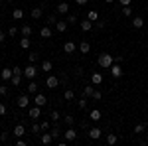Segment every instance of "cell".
Wrapping results in <instances>:
<instances>
[{
    "mask_svg": "<svg viewBox=\"0 0 148 146\" xmlns=\"http://www.w3.org/2000/svg\"><path fill=\"white\" fill-rule=\"evenodd\" d=\"M97 61H99L101 69H111V65L114 63V57H113V53H101Z\"/></svg>",
    "mask_w": 148,
    "mask_h": 146,
    "instance_id": "cell-1",
    "label": "cell"
},
{
    "mask_svg": "<svg viewBox=\"0 0 148 146\" xmlns=\"http://www.w3.org/2000/svg\"><path fill=\"white\" fill-rule=\"evenodd\" d=\"M63 138H65L67 142H73V140H77V130H75L73 126H67V130L63 132Z\"/></svg>",
    "mask_w": 148,
    "mask_h": 146,
    "instance_id": "cell-2",
    "label": "cell"
},
{
    "mask_svg": "<svg viewBox=\"0 0 148 146\" xmlns=\"http://www.w3.org/2000/svg\"><path fill=\"white\" fill-rule=\"evenodd\" d=\"M36 75H38V67H36L34 63H30L28 67H24V77H28V79H34Z\"/></svg>",
    "mask_w": 148,
    "mask_h": 146,
    "instance_id": "cell-3",
    "label": "cell"
},
{
    "mask_svg": "<svg viewBox=\"0 0 148 146\" xmlns=\"http://www.w3.org/2000/svg\"><path fill=\"white\" fill-rule=\"evenodd\" d=\"M46 87L47 89H56V87H59V79H57L56 75H49V77L46 79Z\"/></svg>",
    "mask_w": 148,
    "mask_h": 146,
    "instance_id": "cell-4",
    "label": "cell"
},
{
    "mask_svg": "<svg viewBox=\"0 0 148 146\" xmlns=\"http://www.w3.org/2000/svg\"><path fill=\"white\" fill-rule=\"evenodd\" d=\"M28 117H30V119H34V121H38V119L42 117V107H38V105L32 107V109L28 111Z\"/></svg>",
    "mask_w": 148,
    "mask_h": 146,
    "instance_id": "cell-5",
    "label": "cell"
},
{
    "mask_svg": "<svg viewBox=\"0 0 148 146\" xmlns=\"http://www.w3.org/2000/svg\"><path fill=\"white\" fill-rule=\"evenodd\" d=\"M111 75H113L114 79L123 77V67H121L119 63H113V65H111Z\"/></svg>",
    "mask_w": 148,
    "mask_h": 146,
    "instance_id": "cell-6",
    "label": "cell"
},
{
    "mask_svg": "<svg viewBox=\"0 0 148 146\" xmlns=\"http://www.w3.org/2000/svg\"><path fill=\"white\" fill-rule=\"evenodd\" d=\"M89 138H91V140H99V138H101V128H99V126H91V128H89Z\"/></svg>",
    "mask_w": 148,
    "mask_h": 146,
    "instance_id": "cell-7",
    "label": "cell"
},
{
    "mask_svg": "<svg viewBox=\"0 0 148 146\" xmlns=\"http://www.w3.org/2000/svg\"><path fill=\"white\" fill-rule=\"evenodd\" d=\"M16 105H18L20 109H26V107L30 105V97H28V95H20L18 101H16Z\"/></svg>",
    "mask_w": 148,
    "mask_h": 146,
    "instance_id": "cell-8",
    "label": "cell"
},
{
    "mask_svg": "<svg viewBox=\"0 0 148 146\" xmlns=\"http://www.w3.org/2000/svg\"><path fill=\"white\" fill-rule=\"evenodd\" d=\"M34 103L38 105V107H44L47 103V97L46 95H42V93H36V97H34Z\"/></svg>",
    "mask_w": 148,
    "mask_h": 146,
    "instance_id": "cell-9",
    "label": "cell"
},
{
    "mask_svg": "<svg viewBox=\"0 0 148 146\" xmlns=\"http://www.w3.org/2000/svg\"><path fill=\"white\" fill-rule=\"evenodd\" d=\"M12 134L18 136V138L24 136V134H26V126H24V124H16V126H14V130H12Z\"/></svg>",
    "mask_w": 148,
    "mask_h": 146,
    "instance_id": "cell-10",
    "label": "cell"
},
{
    "mask_svg": "<svg viewBox=\"0 0 148 146\" xmlns=\"http://www.w3.org/2000/svg\"><path fill=\"white\" fill-rule=\"evenodd\" d=\"M44 16V6H36V8H32V18L34 20H40Z\"/></svg>",
    "mask_w": 148,
    "mask_h": 146,
    "instance_id": "cell-11",
    "label": "cell"
},
{
    "mask_svg": "<svg viewBox=\"0 0 148 146\" xmlns=\"http://www.w3.org/2000/svg\"><path fill=\"white\" fill-rule=\"evenodd\" d=\"M79 26H81L83 32H91V30H93V22L89 20V18H85L83 22H79Z\"/></svg>",
    "mask_w": 148,
    "mask_h": 146,
    "instance_id": "cell-12",
    "label": "cell"
},
{
    "mask_svg": "<svg viewBox=\"0 0 148 146\" xmlns=\"http://www.w3.org/2000/svg\"><path fill=\"white\" fill-rule=\"evenodd\" d=\"M49 132H51V136H53V140H57L59 136H63V132H61V128H59V124H57V123H53V128H51Z\"/></svg>",
    "mask_w": 148,
    "mask_h": 146,
    "instance_id": "cell-13",
    "label": "cell"
},
{
    "mask_svg": "<svg viewBox=\"0 0 148 146\" xmlns=\"http://www.w3.org/2000/svg\"><path fill=\"white\" fill-rule=\"evenodd\" d=\"M56 10H57V14H67V12H69V4H67V2H59Z\"/></svg>",
    "mask_w": 148,
    "mask_h": 146,
    "instance_id": "cell-14",
    "label": "cell"
},
{
    "mask_svg": "<svg viewBox=\"0 0 148 146\" xmlns=\"http://www.w3.org/2000/svg\"><path fill=\"white\" fill-rule=\"evenodd\" d=\"M67 26H69V22H67V20H57V24H56V30H57V32H65V30H67Z\"/></svg>",
    "mask_w": 148,
    "mask_h": 146,
    "instance_id": "cell-15",
    "label": "cell"
},
{
    "mask_svg": "<svg viewBox=\"0 0 148 146\" xmlns=\"http://www.w3.org/2000/svg\"><path fill=\"white\" fill-rule=\"evenodd\" d=\"M40 142H42V144H51V142H53L51 132H44V134H42V138H40Z\"/></svg>",
    "mask_w": 148,
    "mask_h": 146,
    "instance_id": "cell-16",
    "label": "cell"
},
{
    "mask_svg": "<svg viewBox=\"0 0 148 146\" xmlns=\"http://www.w3.org/2000/svg\"><path fill=\"white\" fill-rule=\"evenodd\" d=\"M75 49H77V45L73 44V42H65V44H63V51H65V53H73Z\"/></svg>",
    "mask_w": 148,
    "mask_h": 146,
    "instance_id": "cell-17",
    "label": "cell"
},
{
    "mask_svg": "<svg viewBox=\"0 0 148 146\" xmlns=\"http://www.w3.org/2000/svg\"><path fill=\"white\" fill-rule=\"evenodd\" d=\"M142 26H144V18H140V16H134V18H132V28L140 30Z\"/></svg>",
    "mask_w": 148,
    "mask_h": 146,
    "instance_id": "cell-18",
    "label": "cell"
},
{
    "mask_svg": "<svg viewBox=\"0 0 148 146\" xmlns=\"http://www.w3.org/2000/svg\"><path fill=\"white\" fill-rule=\"evenodd\" d=\"M40 69H42V71H46V73H49V71L53 69V63H51L49 59H46V61H42V65H40Z\"/></svg>",
    "mask_w": 148,
    "mask_h": 146,
    "instance_id": "cell-19",
    "label": "cell"
},
{
    "mask_svg": "<svg viewBox=\"0 0 148 146\" xmlns=\"http://www.w3.org/2000/svg\"><path fill=\"white\" fill-rule=\"evenodd\" d=\"M20 34H22L24 38H30V36H32V26H28V24H24L22 28H20Z\"/></svg>",
    "mask_w": 148,
    "mask_h": 146,
    "instance_id": "cell-20",
    "label": "cell"
},
{
    "mask_svg": "<svg viewBox=\"0 0 148 146\" xmlns=\"http://www.w3.org/2000/svg\"><path fill=\"white\" fill-rule=\"evenodd\" d=\"M40 38H44V40H47V38H51V28H49V26H46V28H42V30H40Z\"/></svg>",
    "mask_w": 148,
    "mask_h": 146,
    "instance_id": "cell-21",
    "label": "cell"
},
{
    "mask_svg": "<svg viewBox=\"0 0 148 146\" xmlns=\"http://www.w3.org/2000/svg\"><path fill=\"white\" fill-rule=\"evenodd\" d=\"M93 93H95V85H85V89H83V95H85V97H89V99H91L93 97Z\"/></svg>",
    "mask_w": 148,
    "mask_h": 146,
    "instance_id": "cell-22",
    "label": "cell"
},
{
    "mask_svg": "<svg viewBox=\"0 0 148 146\" xmlns=\"http://www.w3.org/2000/svg\"><path fill=\"white\" fill-rule=\"evenodd\" d=\"M91 83L93 85H101L103 83V73H93L91 75Z\"/></svg>",
    "mask_w": 148,
    "mask_h": 146,
    "instance_id": "cell-23",
    "label": "cell"
},
{
    "mask_svg": "<svg viewBox=\"0 0 148 146\" xmlns=\"http://www.w3.org/2000/svg\"><path fill=\"white\" fill-rule=\"evenodd\" d=\"M12 18H14V20H24V10H22V8H14Z\"/></svg>",
    "mask_w": 148,
    "mask_h": 146,
    "instance_id": "cell-24",
    "label": "cell"
},
{
    "mask_svg": "<svg viewBox=\"0 0 148 146\" xmlns=\"http://www.w3.org/2000/svg\"><path fill=\"white\" fill-rule=\"evenodd\" d=\"M89 119H91L93 123L101 121V111H99V109H93V111H91V114H89Z\"/></svg>",
    "mask_w": 148,
    "mask_h": 146,
    "instance_id": "cell-25",
    "label": "cell"
},
{
    "mask_svg": "<svg viewBox=\"0 0 148 146\" xmlns=\"http://www.w3.org/2000/svg\"><path fill=\"white\" fill-rule=\"evenodd\" d=\"M0 75H2V79H4V81H10L12 75H14V71L6 67V69H2V73H0Z\"/></svg>",
    "mask_w": 148,
    "mask_h": 146,
    "instance_id": "cell-26",
    "label": "cell"
},
{
    "mask_svg": "<svg viewBox=\"0 0 148 146\" xmlns=\"http://www.w3.org/2000/svg\"><path fill=\"white\" fill-rule=\"evenodd\" d=\"M63 123L67 124V126H73V124H75V117H73V114H63Z\"/></svg>",
    "mask_w": 148,
    "mask_h": 146,
    "instance_id": "cell-27",
    "label": "cell"
},
{
    "mask_svg": "<svg viewBox=\"0 0 148 146\" xmlns=\"http://www.w3.org/2000/svg\"><path fill=\"white\" fill-rule=\"evenodd\" d=\"M30 45H32L30 38H24V36H22V40H20V47H22V49H30Z\"/></svg>",
    "mask_w": 148,
    "mask_h": 146,
    "instance_id": "cell-28",
    "label": "cell"
},
{
    "mask_svg": "<svg viewBox=\"0 0 148 146\" xmlns=\"http://www.w3.org/2000/svg\"><path fill=\"white\" fill-rule=\"evenodd\" d=\"M79 51L81 53H89V51H91V45L87 44V42H81L79 44Z\"/></svg>",
    "mask_w": 148,
    "mask_h": 146,
    "instance_id": "cell-29",
    "label": "cell"
},
{
    "mask_svg": "<svg viewBox=\"0 0 148 146\" xmlns=\"http://www.w3.org/2000/svg\"><path fill=\"white\" fill-rule=\"evenodd\" d=\"M28 93H32V95L38 93V83H36V81H30V83H28Z\"/></svg>",
    "mask_w": 148,
    "mask_h": 146,
    "instance_id": "cell-30",
    "label": "cell"
},
{
    "mask_svg": "<svg viewBox=\"0 0 148 146\" xmlns=\"http://www.w3.org/2000/svg\"><path fill=\"white\" fill-rule=\"evenodd\" d=\"M116 140H119V138H116V134H114V132H109V134H107V144H116Z\"/></svg>",
    "mask_w": 148,
    "mask_h": 146,
    "instance_id": "cell-31",
    "label": "cell"
},
{
    "mask_svg": "<svg viewBox=\"0 0 148 146\" xmlns=\"http://www.w3.org/2000/svg\"><path fill=\"white\" fill-rule=\"evenodd\" d=\"M144 130H146V124L144 123H138L136 126H134V134H142Z\"/></svg>",
    "mask_w": 148,
    "mask_h": 146,
    "instance_id": "cell-32",
    "label": "cell"
},
{
    "mask_svg": "<svg viewBox=\"0 0 148 146\" xmlns=\"http://www.w3.org/2000/svg\"><path fill=\"white\" fill-rule=\"evenodd\" d=\"M87 101H89V97H85V95H83V97L79 99V103H77V107H79L81 111H83V109L87 107Z\"/></svg>",
    "mask_w": 148,
    "mask_h": 146,
    "instance_id": "cell-33",
    "label": "cell"
},
{
    "mask_svg": "<svg viewBox=\"0 0 148 146\" xmlns=\"http://www.w3.org/2000/svg\"><path fill=\"white\" fill-rule=\"evenodd\" d=\"M73 97H75V93H73L71 89H67L65 93H63V99H65V101H73Z\"/></svg>",
    "mask_w": 148,
    "mask_h": 146,
    "instance_id": "cell-34",
    "label": "cell"
},
{
    "mask_svg": "<svg viewBox=\"0 0 148 146\" xmlns=\"http://www.w3.org/2000/svg\"><path fill=\"white\" fill-rule=\"evenodd\" d=\"M87 18H89L91 22H97V20H99V14H97V12H95V10H91V12H89V14H87Z\"/></svg>",
    "mask_w": 148,
    "mask_h": 146,
    "instance_id": "cell-35",
    "label": "cell"
},
{
    "mask_svg": "<svg viewBox=\"0 0 148 146\" xmlns=\"http://www.w3.org/2000/svg\"><path fill=\"white\" fill-rule=\"evenodd\" d=\"M49 117H51V121H53V123H57V121H59L63 114H59L57 111H51V112H49Z\"/></svg>",
    "mask_w": 148,
    "mask_h": 146,
    "instance_id": "cell-36",
    "label": "cell"
},
{
    "mask_svg": "<svg viewBox=\"0 0 148 146\" xmlns=\"http://www.w3.org/2000/svg\"><path fill=\"white\" fill-rule=\"evenodd\" d=\"M46 22L49 24V26H53V24H57V18H56V14H49V16L46 18Z\"/></svg>",
    "mask_w": 148,
    "mask_h": 146,
    "instance_id": "cell-37",
    "label": "cell"
},
{
    "mask_svg": "<svg viewBox=\"0 0 148 146\" xmlns=\"http://www.w3.org/2000/svg\"><path fill=\"white\" fill-rule=\"evenodd\" d=\"M12 85H20V81H22V75H12Z\"/></svg>",
    "mask_w": 148,
    "mask_h": 146,
    "instance_id": "cell-38",
    "label": "cell"
},
{
    "mask_svg": "<svg viewBox=\"0 0 148 146\" xmlns=\"http://www.w3.org/2000/svg\"><path fill=\"white\" fill-rule=\"evenodd\" d=\"M123 16H132V8L130 6H123Z\"/></svg>",
    "mask_w": 148,
    "mask_h": 146,
    "instance_id": "cell-39",
    "label": "cell"
},
{
    "mask_svg": "<svg viewBox=\"0 0 148 146\" xmlns=\"http://www.w3.org/2000/svg\"><path fill=\"white\" fill-rule=\"evenodd\" d=\"M93 28H97V30H103V28H105V22H103V20H97V22H93Z\"/></svg>",
    "mask_w": 148,
    "mask_h": 146,
    "instance_id": "cell-40",
    "label": "cell"
},
{
    "mask_svg": "<svg viewBox=\"0 0 148 146\" xmlns=\"http://www.w3.org/2000/svg\"><path fill=\"white\" fill-rule=\"evenodd\" d=\"M67 22H69V26H71V24H77V16H75V14H69Z\"/></svg>",
    "mask_w": 148,
    "mask_h": 146,
    "instance_id": "cell-41",
    "label": "cell"
},
{
    "mask_svg": "<svg viewBox=\"0 0 148 146\" xmlns=\"http://www.w3.org/2000/svg\"><path fill=\"white\" fill-rule=\"evenodd\" d=\"M101 97H103V95H101V91H97V89H95V93H93V97H91V99H95V101H101Z\"/></svg>",
    "mask_w": 148,
    "mask_h": 146,
    "instance_id": "cell-42",
    "label": "cell"
},
{
    "mask_svg": "<svg viewBox=\"0 0 148 146\" xmlns=\"http://www.w3.org/2000/svg\"><path fill=\"white\" fill-rule=\"evenodd\" d=\"M32 132H34V134L42 132V126H40V124H32Z\"/></svg>",
    "mask_w": 148,
    "mask_h": 146,
    "instance_id": "cell-43",
    "label": "cell"
},
{
    "mask_svg": "<svg viewBox=\"0 0 148 146\" xmlns=\"http://www.w3.org/2000/svg\"><path fill=\"white\" fill-rule=\"evenodd\" d=\"M12 71H14V75H24V71H22V67H12Z\"/></svg>",
    "mask_w": 148,
    "mask_h": 146,
    "instance_id": "cell-44",
    "label": "cell"
},
{
    "mask_svg": "<svg viewBox=\"0 0 148 146\" xmlns=\"http://www.w3.org/2000/svg\"><path fill=\"white\" fill-rule=\"evenodd\" d=\"M16 34H18V28H16V26H12L10 30H8V36L12 38V36H16Z\"/></svg>",
    "mask_w": 148,
    "mask_h": 146,
    "instance_id": "cell-45",
    "label": "cell"
},
{
    "mask_svg": "<svg viewBox=\"0 0 148 146\" xmlns=\"http://www.w3.org/2000/svg\"><path fill=\"white\" fill-rule=\"evenodd\" d=\"M28 59H30V63H36V61H38V53H30Z\"/></svg>",
    "mask_w": 148,
    "mask_h": 146,
    "instance_id": "cell-46",
    "label": "cell"
},
{
    "mask_svg": "<svg viewBox=\"0 0 148 146\" xmlns=\"http://www.w3.org/2000/svg\"><path fill=\"white\" fill-rule=\"evenodd\" d=\"M6 111H8V109H6V105H4V103H0V117H4Z\"/></svg>",
    "mask_w": 148,
    "mask_h": 146,
    "instance_id": "cell-47",
    "label": "cell"
},
{
    "mask_svg": "<svg viewBox=\"0 0 148 146\" xmlns=\"http://www.w3.org/2000/svg\"><path fill=\"white\" fill-rule=\"evenodd\" d=\"M40 126H42V130H49V123H47V121L40 123Z\"/></svg>",
    "mask_w": 148,
    "mask_h": 146,
    "instance_id": "cell-48",
    "label": "cell"
},
{
    "mask_svg": "<svg viewBox=\"0 0 148 146\" xmlns=\"http://www.w3.org/2000/svg\"><path fill=\"white\" fill-rule=\"evenodd\" d=\"M119 4H121V6H130L132 0H119Z\"/></svg>",
    "mask_w": 148,
    "mask_h": 146,
    "instance_id": "cell-49",
    "label": "cell"
},
{
    "mask_svg": "<svg viewBox=\"0 0 148 146\" xmlns=\"http://www.w3.org/2000/svg\"><path fill=\"white\" fill-rule=\"evenodd\" d=\"M0 95H8V87L6 85H0Z\"/></svg>",
    "mask_w": 148,
    "mask_h": 146,
    "instance_id": "cell-50",
    "label": "cell"
},
{
    "mask_svg": "<svg viewBox=\"0 0 148 146\" xmlns=\"http://www.w3.org/2000/svg\"><path fill=\"white\" fill-rule=\"evenodd\" d=\"M0 140L6 142V140H8V132H0Z\"/></svg>",
    "mask_w": 148,
    "mask_h": 146,
    "instance_id": "cell-51",
    "label": "cell"
},
{
    "mask_svg": "<svg viewBox=\"0 0 148 146\" xmlns=\"http://www.w3.org/2000/svg\"><path fill=\"white\" fill-rule=\"evenodd\" d=\"M16 146H26V142H24V140H22V136H20V138L16 140Z\"/></svg>",
    "mask_w": 148,
    "mask_h": 146,
    "instance_id": "cell-52",
    "label": "cell"
},
{
    "mask_svg": "<svg viewBox=\"0 0 148 146\" xmlns=\"http://www.w3.org/2000/svg\"><path fill=\"white\" fill-rule=\"evenodd\" d=\"M4 40H6V34H4V32H2V30H0V44H2V42H4Z\"/></svg>",
    "mask_w": 148,
    "mask_h": 146,
    "instance_id": "cell-53",
    "label": "cell"
},
{
    "mask_svg": "<svg viewBox=\"0 0 148 146\" xmlns=\"http://www.w3.org/2000/svg\"><path fill=\"white\" fill-rule=\"evenodd\" d=\"M75 2H77V4H79V6H85V4H87V2H89V0H75Z\"/></svg>",
    "mask_w": 148,
    "mask_h": 146,
    "instance_id": "cell-54",
    "label": "cell"
},
{
    "mask_svg": "<svg viewBox=\"0 0 148 146\" xmlns=\"http://www.w3.org/2000/svg\"><path fill=\"white\" fill-rule=\"evenodd\" d=\"M105 2H107V4H111V2H114V0H105Z\"/></svg>",
    "mask_w": 148,
    "mask_h": 146,
    "instance_id": "cell-55",
    "label": "cell"
},
{
    "mask_svg": "<svg viewBox=\"0 0 148 146\" xmlns=\"http://www.w3.org/2000/svg\"><path fill=\"white\" fill-rule=\"evenodd\" d=\"M6 2H14V0H6Z\"/></svg>",
    "mask_w": 148,
    "mask_h": 146,
    "instance_id": "cell-56",
    "label": "cell"
},
{
    "mask_svg": "<svg viewBox=\"0 0 148 146\" xmlns=\"http://www.w3.org/2000/svg\"><path fill=\"white\" fill-rule=\"evenodd\" d=\"M32 2H34V0H32Z\"/></svg>",
    "mask_w": 148,
    "mask_h": 146,
    "instance_id": "cell-57",
    "label": "cell"
}]
</instances>
